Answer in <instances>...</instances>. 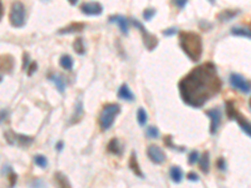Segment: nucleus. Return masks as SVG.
Instances as JSON below:
<instances>
[{
	"label": "nucleus",
	"instance_id": "f257e3e1",
	"mask_svg": "<svg viewBox=\"0 0 251 188\" xmlns=\"http://www.w3.org/2000/svg\"><path fill=\"white\" fill-rule=\"evenodd\" d=\"M223 88V81L212 62L200 64L186 74L179 83L180 96L192 108L204 107L206 102L217 96Z\"/></svg>",
	"mask_w": 251,
	"mask_h": 188
},
{
	"label": "nucleus",
	"instance_id": "ddd939ff",
	"mask_svg": "<svg viewBox=\"0 0 251 188\" xmlns=\"http://www.w3.org/2000/svg\"><path fill=\"white\" fill-rule=\"evenodd\" d=\"M128 165H130V168L132 169V172L135 174H136L137 177H139V178H143V172L141 171V168H139V165H138V161H137V156L135 152H132V154H131L130 157V161H128Z\"/></svg>",
	"mask_w": 251,
	"mask_h": 188
},
{
	"label": "nucleus",
	"instance_id": "b1692460",
	"mask_svg": "<svg viewBox=\"0 0 251 188\" xmlns=\"http://www.w3.org/2000/svg\"><path fill=\"white\" fill-rule=\"evenodd\" d=\"M73 49H74V52L77 53V54L84 55V53H86V45H84L83 38L79 37L75 39L74 43H73Z\"/></svg>",
	"mask_w": 251,
	"mask_h": 188
},
{
	"label": "nucleus",
	"instance_id": "c756f323",
	"mask_svg": "<svg viewBox=\"0 0 251 188\" xmlns=\"http://www.w3.org/2000/svg\"><path fill=\"white\" fill-rule=\"evenodd\" d=\"M146 134H147V137H150V138H159L160 137L159 129H157L155 125H150V127L147 128V132H146Z\"/></svg>",
	"mask_w": 251,
	"mask_h": 188
},
{
	"label": "nucleus",
	"instance_id": "7ed1b4c3",
	"mask_svg": "<svg viewBox=\"0 0 251 188\" xmlns=\"http://www.w3.org/2000/svg\"><path fill=\"white\" fill-rule=\"evenodd\" d=\"M119 110H121V108H119L118 104H115V103H110V104L104 105L98 119L99 127H101L102 130H108L112 127Z\"/></svg>",
	"mask_w": 251,
	"mask_h": 188
},
{
	"label": "nucleus",
	"instance_id": "412c9836",
	"mask_svg": "<svg viewBox=\"0 0 251 188\" xmlns=\"http://www.w3.org/2000/svg\"><path fill=\"white\" fill-rule=\"evenodd\" d=\"M199 162L201 171L204 173H208V171H210V154H208V152H205V153L202 154Z\"/></svg>",
	"mask_w": 251,
	"mask_h": 188
},
{
	"label": "nucleus",
	"instance_id": "4be33fe9",
	"mask_svg": "<svg viewBox=\"0 0 251 188\" xmlns=\"http://www.w3.org/2000/svg\"><path fill=\"white\" fill-rule=\"evenodd\" d=\"M4 173L6 174L8 177V181H9V187L13 188L15 185H17V173L13 171L12 168L9 167V166H5L4 167Z\"/></svg>",
	"mask_w": 251,
	"mask_h": 188
},
{
	"label": "nucleus",
	"instance_id": "58836bf2",
	"mask_svg": "<svg viewBox=\"0 0 251 188\" xmlns=\"http://www.w3.org/2000/svg\"><path fill=\"white\" fill-rule=\"evenodd\" d=\"M62 148H63V142H58L57 143V149L62 150Z\"/></svg>",
	"mask_w": 251,
	"mask_h": 188
},
{
	"label": "nucleus",
	"instance_id": "f3484780",
	"mask_svg": "<svg viewBox=\"0 0 251 188\" xmlns=\"http://www.w3.org/2000/svg\"><path fill=\"white\" fill-rule=\"evenodd\" d=\"M48 79L54 83V85L57 87V89L59 90V93H63L64 90H66V81H64V78L62 75L50 74L49 77H48Z\"/></svg>",
	"mask_w": 251,
	"mask_h": 188
},
{
	"label": "nucleus",
	"instance_id": "39448f33",
	"mask_svg": "<svg viewBox=\"0 0 251 188\" xmlns=\"http://www.w3.org/2000/svg\"><path fill=\"white\" fill-rule=\"evenodd\" d=\"M132 23H133V25H135V28H137V29H138L139 32H141V35H142V39H143L144 46L147 48V50L152 52V50L155 49V48H156L157 45H159V39H157V38L155 37V35L151 34V33L148 32V30L146 29V28H144L143 24L139 23L138 21H135V19H133Z\"/></svg>",
	"mask_w": 251,
	"mask_h": 188
},
{
	"label": "nucleus",
	"instance_id": "9b49d317",
	"mask_svg": "<svg viewBox=\"0 0 251 188\" xmlns=\"http://www.w3.org/2000/svg\"><path fill=\"white\" fill-rule=\"evenodd\" d=\"M232 119H235V121L237 122V125H239V127L244 130V133L248 134L249 137H251V123L248 121V119L244 118V117L237 112V110L234 113Z\"/></svg>",
	"mask_w": 251,
	"mask_h": 188
},
{
	"label": "nucleus",
	"instance_id": "ea45409f",
	"mask_svg": "<svg viewBox=\"0 0 251 188\" xmlns=\"http://www.w3.org/2000/svg\"><path fill=\"white\" fill-rule=\"evenodd\" d=\"M68 1H69V4H70V5H75V4L78 3L79 0H68Z\"/></svg>",
	"mask_w": 251,
	"mask_h": 188
},
{
	"label": "nucleus",
	"instance_id": "c9c22d12",
	"mask_svg": "<svg viewBox=\"0 0 251 188\" xmlns=\"http://www.w3.org/2000/svg\"><path fill=\"white\" fill-rule=\"evenodd\" d=\"M29 65H30V62H29V54L28 53H24L23 55V69H28Z\"/></svg>",
	"mask_w": 251,
	"mask_h": 188
},
{
	"label": "nucleus",
	"instance_id": "1a4fd4ad",
	"mask_svg": "<svg viewBox=\"0 0 251 188\" xmlns=\"http://www.w3.org/2000/svg\"><path fill=\"white\" fill-rule=\"evenodd\" d=\"M81 12L88 17H94V15H101L103 12V6L97 1H87L81 5Z\"/></svg>",
	"mask_w": 251,
	"mask_h": 188
},
{
	"label": "nucleus",
	"instance_id": "72a5a7b5",
	"mask_svg": "<svg viewBox=\"0 0 251 188\" xmlns=\"http://www.w3.org/2000/svg\"><path fill=\"white\" fill-rule=\"evenodd\" d=\"M37 69H38V64L35 63V62H32V63H30V65H29L28 69H26V73H28L29 77H32L33 73H34Z\"/></svg>",
	"mask_w": 251,
	"mask_h": 188
},
{
	"label": "nucleus",
	"instance_id": "4c0bfd02",
	"mask_svg": "<svg viewBox=\"0 0 251 188\" xmlns=\"http://www.w3.org/2000/svg\"><path fill=\"white\" fill-rule=\"evenodd\" d=\"M187 178L190 181H192V182H197V181L200 180L199 178V176H197L196 173H194V172H190V173L187 174Z\"/></svg>",
	"mask_w": 251,
	"mask_h": 188
},
{
	"label": "nucleus",
	"instance_id": "2f4dec72",
	"mask_svg": "<svg viewBox=\"0 0 251 188\" xmlns=\"http://www.w3.org/2000/svg\"><path fill=\"white\" fill-rule=\"evenodd\" d=\"M165 143H166V145H167V147L172 148V149L180 150V152H182V150H183V148H180V147H177V146H173V143H172V137H171V136L166 137V138H165Z\"/></svg>",
	"mask_w": 251,
	"mask_h": 188
},
{
	"label": "nucleus",
	"instance_id": "2eb2a0df",
	"mask_svg": "<svg viewBox=\"0 0 251 188\" xmlns=\"http://www.w3.org/2000/svg\"><path fill=\"white\" fill-rule=\"evenodd\" d=\"M118 97L126 102L135 101V94H133V92L130 89V87H128L127 84H123V85H121V87H119Z\"/></svg>",
	"mask_w": 251,
	"mask_h": 188
},
{
	"label": "nucleus",
	"instance_id": "e433bc0d",
	"mask_svg": "<svg viewBox=\"0 0 251 188\" xmlns=\"http://www.w3.org/2000/svg\"><path fill=\"white\" fill-rule=\"evenodd\" d=\"M217 168H219L220 171H225L226 169V162L224 158H219L217 159Z\"/></svg>",
	"mask_w": 251,
	"mask_h": 188
},
{
	"label": "nucleus",
	"instance_id": "393cba45",
	"mask_svg": "<svg viewBox=\"0 0 251 188\" xmlns=\"http://www.w3.org/2000/svg\"><path fill=\"white\" fill-rule=\"evenodd\" d=\"M84 112H83V105H82V102H79L78 104H77V107H75V112H74V116H73L72 121H70V123H77V122H79L82 119V117H83Z\"/></svg>",
	"mask_w": 251,
	"mask_h": 188
},
{
	"label": "nucleus",
	"instance_id": "4468645a",
	"mask_svg": "<svg viewBox=\"0 0 251 188\" xmlns=\"http://www.w3.org/2000/svg\"><path fill=\"white\" fill-rule=\"evenodd\" d=\"M14 68V58L12 55L4 54L1 57V72L3 73H10Z\"/></svg>",
	"mask_w": 251,
	"mask_h": 188
},
{
	"label": "nucleus",
	"instance_id": "f03ea898",
	"mask_svg": "<svg viewBox=\"0 0 251 188\" xmlns=\"http://www.w3.org/2000/svg\"><path fill=\"white\" fill-rule=\"evenodd\" d=\"M179 43L190 61L197 63L201 59L204 53V42L201 35L194 32H181L179 34Z\"/></svg>",
	"mask_w": 251,
	"mask_h": 188
},
{
	"label": "nucleus",
	"instance_id": "423d86ee",
	"mask_svg": "<svg viewBox=\"0 0 251 188\" xmlns=\"http://www.w3.org/2000/svg\"><path fill=\"white\" fill-rule=\"evenodd\" d=\"M230 84L235 89L240 90L244 94H248L251 92V82L244 78L243 75L237 74V73H232L230 75Z\"/></svg>",
	"mask_w": 251,
	"mask_h": 188
},
{
	"label": "nucleus",
	"instance_id": "a211bd4d",
	"mask_svg": "<svg viewBox=\"0 0 251 188\" xmlns=\"http://www.w3.org/2000/svg\"><path fill=\"white\" fill-rule=\"evenodd\" d=\"M108 152L112 154H117V156H121L122 152H123V148H122V145L119 143V141L117 138L111 139L110 143H108L107 147Z\"/></svg>",
	"mask_w": 251,
	"mask_h": 188
},
{
	"label": "nucleus",
	"instance_id": "5701e85b",
	"mask_svg": "<svg viewBox=\"0 0 251 188\" xmlns=\"http://www.w3.org/2000/svg\"><path fill=\"white\" fill-rule=\"evenodd\" d=\"M59 64H61V67L63 68L64 70H70L73 68V58L70 55L64 54L62 55L61 59H59Z\"/></svg>",
	"mask_w": 251,
	"mask_h": 188
},
{
	"label": "nucleus",
	"instance_id": "20e7f679",
	"mask_svg": "<svg viewBox=\"0 0 251 188\" xmlns=\"http://www.w3.org/2000/svg\"><path fill=\"white\" fill-rule=\"evenodd\" d=\"M9 21L14 28H22L25 24V8L22 1H14L10 8Z\"/></svg>",
	"mask_w": 251,
	"mask_h": 188
},
{
	"label": "nucleus",
	"instance_id": "bb28decb",
	"mask_svg": "<svg viewBox=\"0 0 251 188\" xmlns=\"http://www.w3.org/2000/svg\"><path fill=\"white\" fill-rule=\"evenodd\" d=\"M147 112L143 109V108H139L138 112H137V121H138V125H146V123H147Z\"/></svg>",
	"mask_w": 251,
	"mask_h": 188
},
{
	"label": "nucleus",
	"instance_id": "a19ab883",
	"mask_svg": "<svg viewBox=\"0 0 251 188\" xmlns=\"http://www.w3.org/2000/svg\"><path fill=\"white\" fill-rule=\"evenodd\" d=\"M210 1V4H215V0H208Z\"/></svg>",
	"mask_w": 251,
	"mask_h": 188
},
{
	"label": "nucleus",
	"instance_id": "f704fd0d",
	"mask_svg": "<svg viewBox=\"0 0 251 188\" xmlns=\"http://www.w3.org/2000/svg\"><path fill=\"white\" fill-rule=\"evenodd\" d=\"M176 33H177V28H175V26H173V28H168V29L163 30V35H165V37H172V35H175Z\"/></svg>",
	"mask_w": 251,
	"mask_h": 188
},
{
	"label": "nucleus",
	"instance_id": "c85d7f7f",
	"mask_svg": "<svg viewBox=\"0 0 251 188\" xmlns=\"http://www.w3.org/2000/svg\"><path fill=\"white\" fill-rule=\"evenodd\" d=\"M156 13H157L156 9H153V8L146 9V10H144V12H143L144 21H152V18L155 17V15H156Z\"/></svg>",
	"mask_w": 251,
	"mask_h": 188
},
{
	"label": "nucleus",
	"instance_id": "c03bdc74",
	"mask_svg": "<svg viewBox=\"0 0 251 188\" xmlns=\"http://www.w3.org/2000/svg\"><path fill=\"white\" fill-rule=\"evenodd\" d=\"M42 1H49V0H42Z\"/></svg>",
	"mask_w": 251,
	"mask_h": 188
},
{
	"label": "nucleus",
	"instance_id": "37998d69",
	"mask_svg": "<svg viewBox=\"0 0 251 188\" xmlns=\"http://www.w3.org/2000/svg\"><path fill=\"white\" fill-rule=\"evenodd\" d=\"M249 29H250V32H251V23H250V25H249Z\"/></svg>",
	"mask_w": 251,
	"mask_h": 188
},
{
	"label": "nucleus",
	"instance_id": "6ab92c4d",
	"mask_svg": "<svg viewBox=\"0 0 251 188\" xmlns=\"http://www.w3.org/2000/svg\"><path fill=\"white\" fill-rule=\"evenodd\" d=\"M239 13L240 10H224V12H221L217 15V19H219V21H221V23H225V21H231V19H234L235 17H237Z\"/></svg>",
	"mask_w": 251,
	"mask_h": 188
},
{
	"label": "nucleus",
	"instance_id": "79ce46f5",
	"mask_svg": "<svg viewBox=\"0 0 251 188\" xmlns=\"http://www.w3.org/2000/svg\"><path fill=\"white\" fill-rule=\"evenodd\" d=\"M249 105H250V109H251V98H250V101H249Z\"/></svg>",
	"mask_w": 251,
	"mask_h": 188
},
{
	"label": "nucleus",
	"instance_id": "9d476101",
	"mask_svg": "<svg viewBox=\"0 0 251 188\" xmlns=\"http://www.w3.org/2000/svg\"><path fill=\"white\" fill-rule=\"evenodd\" d=\"M111 23H115L119 26L121 32L123 33L124 35L128 34V30H130V24H128L127 18L122 17V15H113V17L110 18Z\"/></svg>",
	"mask_w": 251,
	"mask_h": 188
},
{
	"label": "nucleus",
	"instance_id": "6e6552de",
	"mask_svg": "<svg viewBox=\"0 0 251 188\" xmlns=\"http://www.w3.org/2000/svg\"><path fill=\"white\" fill-rule=\"evenodd\" d=\"M147 156L156 165H161V163H163L166 161L165 152L162 150L161 147H159L156 145H152L147 148Z\"/></svg>",
	"mask_w": 251,
	"mask_h": 188
},
{
	"label": "nucleus",
	"instance_id": "f8f14e48",
	"mask_svg": "<svg viewBox=\"0 0 251 188\" xmlns=\"http://www.w3.org/2000/svg\"><path fill=\"white\" fill-rule=\"evenodd\" d=\"M86 28L84 23H70L68 26H64L62 29L58 30V34L64 35V34H74V33H81L82 30Z\"/></svg>",
	"mask_w": 251,
	"mask_h": 188
},
{
	"label": "nucleus",
	"instance_id": "cd10ccee",
	"mask_svg": "<svg viewBox=\"0 0 251 188\" xmlns=\"http://www.w3.org/2000/svg\"><path fill=\"white\" fill-rule=\"evenodd\" d=\"M34 163L38 167L41 168H46V166H48V161H46V157L42 156V154H38V156L34 157Z\"/></svg>",
	"mask_w": 251,
	"mask_h": 188
},
{
	"label": "nucleus",
	"instance_id": "dca6fc26",
	"mask_svg": "<svg viewBox=\"0 0 251 188\" xmlns=\"http://www.w3.org/2000/svg\"><path fill=\"white\" fill-rule=\"evenodd\" d=\"M54 181L57 183L58 188H73L69 180H68V177L64 173H62V172H57L54 174Z\"/></svg>",
	"mask_w": 251,
	"mask_h": 188
},
{
	"label": "nucleus",
	"instance_id": "a878e982",
	"mask_svg": "<svg viewBox=\"0 0 251 188\" xmlns=\"http://www.w3.org/2000/svg\"><path fill=\"white\" fill-rule=\"evenodd\" d=\"M231 33H232L234 35H239V37L251 38L250 30L245 29V28H241V26H234V28L231 29Z\"/></svg>",
	"mask_w": 251,
	"mask_h": 188
},
{
	"label": "nucleus",
	"instance_id": "0eeeda50",
	"mask_svg": "<svg viewBox=\"0 0 251 188\" xmlns=\"http://www.w3.org/2000/svg\"><path fill=\"white\" fill-rule=\"evenodd\" d=\"M206 116L211 119L210 125V133L216 134L217 129L220 127V123H221V112H220L219 108H211V109L206 110Z\"/></svg>",
	"mask_w": 251,
	"mask_h": 188
},
{
	"label": "nucleus",
	"instance_id": "aec40b11",
	"mask_svg": "<svg viewBox=\"0 0 251 188\" xmlns=\"http://www.w3.org/2000/svg\"><path fill=\"white\" fill-rule=\"evenodd\" d=\"M170 176H171V180L173 181L175 183H180L182 180H183V172L180 167H171L170 169Z\"/></svg>",
	"mask_w": 251,
	"mask_h": 188
},
{
	"label": "nucleus",
	"instance_id": "7c9ffc66",
	"mask_svg": "<svg viewBox=\"0 0 251 188\" xmlns=\"http://www.w3.org/2000/svg\"><path fill=\"white\" fill-rule=\"evenodd\" d=\"M197 161H200L199 152H197V150H192L190 153V156H188V163H190L191 166H194Z\"/></svg>",
	"mask_w": 251,
	"mask_h": 188
},
{
	"label": "nucleus",
	"instance_id": "473e14b6",
	"mask_svg": "<svg viewBox=\"0 0 251 188\" xmlns=\"http://www.w3.org/2000/svg\"><path fill=\"white\" fill-rule=\"evenodd\" d=\"M188 0H172L173 5L177 6L179 9H183L186 6V4H187Z\"/></svg>",
	"mask_w": 251,
	"mask_h": 188
}]
</instances>
